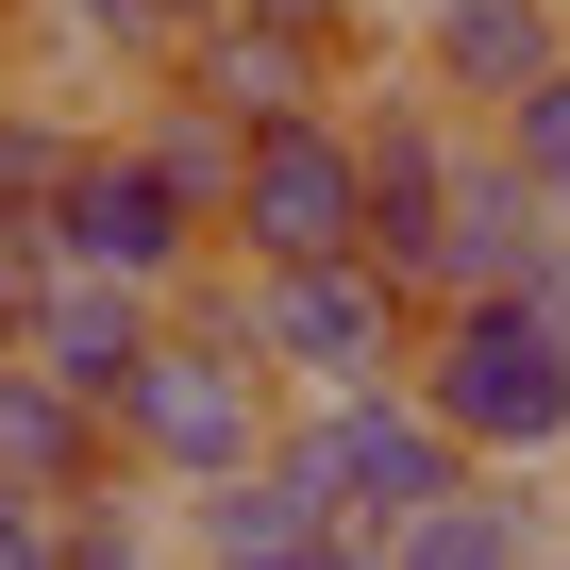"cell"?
<instances>
[{
    "mask_svg": "<svg viewBox=\"0 0 570 570\" xmlns=\"http://www.w3.org/2000/svg\"><path fill=\"white\" fill-rule=\"evenodd\" d=\"M51 268H85V285H151V303H185V285L218 268V218L101 118V151H85V185L51 202Z\"/></svg>",
    "mask_w": 570,
    "mask_h": 570,
    "instance_id": "8992f818",
    "label": "cell"
},
{
    "mask_svg": "<svg viewBox=\"0 0 570 570\" xmlns=\"http://www.w3.org/2000/svg\"><path fill=\"white\" fill-rule=\"evenodd\" d=\"M537 285H570V202L503 135H470V185H453V235H436V285H420V303L453 320V303H537Z\"/></svg>",
    "mask_w": 570,
    "mask_h": 570,
    "instance_id": "ba28073f",
    "label": "cell"
},
{
    "mask_svg": "<svg viewBox=\"0 0 570 570\" xmlns=\"http://www.w3.org/2000/svg\"><path fill=\"white\" fill-rule=\"evenodd\" d=\"M18 353H35L51 386H85V403L118 420V403L151 386V353H168V303H151V285H85V268H68L51 303H35V336H18Z\"/></svg>",
    "mask_w": 570,
    "mask_h": 570,
    "instance_id": "5bb4252c",
    "label": "cell"
},
{
    "mask_svg": "<svg viewBox=\"0 0 570 570\" xmlns=\"http://www.w3.org/2000/svg\"><path fill=\"white\" fill-rule=\"evenodd\" d=\"M420 336H436V303H420V285H386L370 252H353V268H252V353L303 386V403L420 386Z\"/></svg>",
    "mask_w": 570,
    "mask_h": 570,
    "instance_id": "3957f363",
    "label": "cell"
},
{
    "mask_svg": "<svg viewBox=\"0 0 570 570\" xmlns=\"http://www.w3.org/2000/svg\"><path fill=\"white\" fill-rule=\"evenodd\" d=\"M570 553V487L553 470H470L420 537H386V570H553Z\"/></svg>",
    "mask_w": 570,
    "mask_h": 570,
    "instance_id": "4fadbf2b",
    "label": "cell"
},
{
    "mask_svg": "<svg viewBox=\"0 0 570 570\" xmlns=\"http://www.w3.org/2000/svg\"><path fill=\"white\" fill-rule=\"evenodd\" d=\"M503 151H520V168H537V185L570 202V68H553V85H537V101L503 118Z\"/></svg>",
    "mask_w": 570,
    "mask_h": 570,
    "instance_id": "2e32d148",
    "label": "cell"
},
{
    "mask_svg": "<svg viewBox=\"0 0 570 570\" xmlns=\"http://www.w3.org/2000/svg\"><path fill=\"white\" fill-rule=\"evenodd\" d=\"M553 570H570V553H553Z\"/></svg>",
    "mask_w": 570,
    "mask_h": 570,
    "instance_id": "d6986e66",
    "label": "cell"
},
{
    "mask_svg": "<svg viewBox=\"0 0 570 570\" xmlns=\"http://www.w3.org/2000/svg\"><path fill=\"white\" fill-rule=\"evenodd\" d=\"M118 135H135V151H151L202 218H218V235H235V168H252V135H235V118H202L185 85H151V101H118Z\"/></svg>",
    "mask_w": 570,
    "mask_h": 570,
    "instance_id": "9a60e30c",
    "label": "cell"
},
{
    "mask_svg": "<svg viewBox=\"0 0 570 570\" xmlns=\"http://www.w3.org/2000/svg\"><path fill=\"white\" fill-rule=\"evenodd\" d=\"M553 68H570V0H403V85L453 101L470 135H503Z\"/></svg>",
    "mask_w": 570,
    "mask_h": 570,
    "instance_id": "52a82bcc",
    "label": "cell"
},
{
    "mask_svg": "<svg viewBox=\"0 0 570 570\" xmlns=\"http://www.w3.org/2000/svg\"><path fill=\"white\" fill-rule=\"evenodd\" d=\"M370 268L386 285H436V235H453V185H470V118L420 101V85H370Z\"/></svg>",
    "mask_w": 570,
    "mask_h": 570,
    "instance_id": "9c48e42d",
    "label": "cell"
},
{
    "mask_svg": "<svg viewBox=\"0 0 570 570\" xmlns=\"http://www.w3.org/2000/svg\"><path fill=\"white\" fill-rule=\"evenodd\" d=\"M285 470H303L320 503H336V537H420L453 487H470V453H453V420L420 403V386H370V403H303L285 420Z\"/></svg>",
    "mask_w": 570,
    "mask_h": 570,
    "instance_id": "277c9868",
    "label": "cell"
},
{
    "mask_svg": "<svg viewBox=\"0 0 570 570\" xmlns=\"http://www.w3.org/2000/svg\"><path fill=\"white\" fill-rule=\"evenodd\" d=\"M0 85H18V0H0Z\"/></svg>",
    "mask_w": 570,
    "mask_h": 570,
    "instance_id": "e0dca14e",
    "label": "cell"
},
{
    "mask_svg": "<svg viewBox=\"0 0 570 570\" xmlns=\"http://www.w3.org/2000/svg\"><path fill=\"white\" fill-rule=\"evenodd\" d=\"M420 403L453 420L470 470H570V285H537V303H453L420 336Z\"/></svg>",
    "mask_w": 570,
    "mask_h": 570,
    "instance_id": "7a4b0ae2",
    "label": "cell"
},
{
    "mask_svg": "<svg viewBox=\"0 0 570 570\" xmlns=\"http://www.w3.org/2000/svg\"><path fill=\"white\" fill-rule=\"evenodd\" d=\"M0 487L51 503V520H85V503L135 487V453H118V420H101L85 386H51L35 353H0Z\"/></svg>",
    "mask_w": 570,
    "mask_h": 570,
    "instance_id": "8fae6325",
    "label": "cell"
},
{
    "mask_svg": "<svg viewBox=\"0 0 570 570\" xmlns=\"http://www.w3.org/2000/svg\"><path fill=\"white\" fill-rule=\"evenodd\" d=\"M285 420H303V386H285L252 336L168 320L151 386L118 403V453H135V487H151V503H202V487H252V470L285 453Z\"/></svg>",
    "mask_w": 570,
    "mask_h": 570,
    "instance_id": "6da1fadb",
    "label": "cell"
},
{
    "mask_svg": "<svg viewBox=\"0 0 570 570\" xmlns=\"http://www.w3.org/2000/svg\"><path fill=\"white\" fill-rule=\"evenodd\" d=\"M185 18H235V0H185Z\"/></svg>",
    "mask_w": 570,
    "mask_h": 570,
    "instance_id": "ac0fdd59",
    "label": "cell"
},
{
    "mask_svg": "<svg viewBox=\"0 0 570 570\" xmlns=\"http://www.w3.org/2000/svg\"><path fill=\"white\" fill-rule=\"evenodd\" d=\"M168 85H185L202 118H235V135H285V118H353V101H370V68H353V51H320V35H268V18H202Z\"/></svg>",
    "mask_w": 570,
    "mask_h": 570,
    "instance_id": "30bf717a",
    "label": "cell"
},
{
    "mask_svg": "<svg viewBox=\"0 0 570 570\" xmlns=\"http://www.w3.org/2000/svg\"><path fill=\"white\" fill-rule=\"evenodd\" d=\"M235 268H353L370 252V118H285L235 168Z\"/></svg>",
    "mask_w": 570,
    "mask_h": 570,
    "instance_id": "5b68a950",
    "label": "cell"
},
{
    "mask_svg": "<svg viewBox=\"0 0 570 570\" xmlns=\"http://www.w3.org/2000/svg\"><path fill=\"white\" fill-rule=\"evenodd\" d=\"M185 520V570H370V537H336V503L303 487V470H252V487H202V503H168Z\"/></svg>",
    "mask_w": 570,
    "mask_h": 570,
    "instance_id": "7c38bea8",
    "label": "cell"
}]
</instances>
